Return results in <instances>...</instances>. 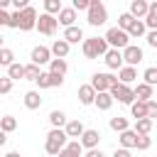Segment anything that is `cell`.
Segmentation results:
<instances>
[{
	"mask_svg": "<svg viewBox=\"0 0 157 157\" xmlns=\"http://www.w3.org/2000/svg\"><path fill=\"white\" fill-rule=\"evenodd\" d=\"M103 61H105V66H108L110 71H118V69L123 66V56H120L118 49H108V52L103 54Z\"/></svg>",
	"mask_w": 157,
	"mask_h": 157,
	"instance_id": "obj_13",
	"label": "cell"
},
{
	"mask_svg": "<svg viewBox=\"0 0 157 157\" xmlns=\"http://www.w3.org/2000/svg\"><path fill=\"white\" fill-rule=\"evenodd\" d=\"M71 10H74V12H76V10H88V0H74Z\"/></svg>",
	"mask_w": 157,
	"mask_h": 157,
	"instance_id": "obj_44",
	"label": "cell"
},
{
	"mask_svg": "<svg viewBox=\"0 0 157 157\" xmlns=\"http://www.w3.org/2000/svg\"><path fill=\"white\" fill-rule=\"evenodd\" d=\"M81 155H83V147L78 145V140H69L64 150L59 152V157H81Z\"/></svg>",
	"mask_w": 157,
	"mask_h": 157,
	"instance_id": "obj_22",
	"label": "cell"
},
{
	"mask_svg": "<svg viewBox=\"0 0 157 157\" xmlns=\"http://www.w3.org/2000/svg\"><path fill=\"white\" fill-rule=\"evenodd\" d=\"M29 64H34V66H42V64H49L52 61V54H49V47H34L32 49V54H29Z\"/></svg>",
	"mask_w": 157,
	"mask_h": 157,
	"instance_id": "obj_11",
	"label": "cell"
},
{
	"mask_svg": "<svg viewBox=\"0 0 157 157\" xmlns=\"http://www.w3.org/2000/svg\"><path fill=\"white\" fill-rule=\"evenodd\" d=\"M115 78H118V83H123V86H130V83L137 78V71H135L132 66H120Z\"/></svg>",
	"mask_w": 157,
	"mask_h": 157,
	"instance_id": "obj_19",
	"label": "cell"
},
{
	"mask_svg": "<svg viewBox=\"0 0 157 157\" xmlns=\"http://www.w3.org/2000/svg\"><path fill=\"white\" fill-rule=\"evenodd\" d=\"M69 49H71V47H69L64 39H54V44L49 47V54H52L54 59H66V56H69Z\"/></svg>",
	"mask_w": 157,
	"mask_h": 157,
	"instance_id": "obj_18",
	"label": "cell"
},
{
	"mask_svg": "<svg viewBox=\"0 0 157 157\" xmlns=\"http://www.w3.org/2000/svg\"><path fill=\"white\" fill-rule=\"evenodd\" d=\"M12 61H15V52L7 49V47H2L0 49V66H10Z\"/></svg>",
	"mask_w": 157,
	"mask_h": 157,
	"instance_id": "obj_37",
	"label": "cell"
},
{
	"mask_svg": "<svg viewBox=\"0 0 157 157\" xmlns=\"http://www.w3.org/2000/svg\"><path fill=\"white\" fill-rule=\"evenodd\" d=\"M56 17H52V15H37V25H34V29H39L42 34H47V37H52L54 32H56Z\"/></svg>",
	"mask_w": 157,
	"mask_h": 157,
	"instance_id": "obj_9",
	"label": "cell"
},
{
	"mask_svg": "<svg viewBox=\"0 0 157 157\" xmlns=\"http://www.w3.org/2000/svg\"><path fill=\"white\" fill-rule=\"evenodd\" d=\"M74 22H76V12L71 7H61L56 15V25H64V29H66V27H74Z\"/></svg>",
	"mask_w": 157,
	"mask_h": 157,
	"instance_id": "obj_15",
	"label": "cell"
},
{
	"mask_svg": "<svg viewBox=\"0 0 157 157\" xmlns=\"http://www.w3.org/2000/svg\"><path fill=\"white\" fill-rule=\"evenodd\" d=\"M120 56H123V64H125V66H132V69H135V66L142 61V56H145V54H142V49H140V47L128 44L125 49H120Z\"/></svg>",
	"mask_w": 157,
	"mask_h": 157,
	"instance_id": "obj_6",
	"label": "cell"
},
{
	"mask_svg": "<svg viewBox=\"0 0 157 157\" xmlns=\"http://www.w3.org/2000/svg\"><path fill=\"white\" fill-rule=\"evenodd\" d=\"M39 105H42L39 91H27V93H25V108H27V110H39Z\"/></svg>",
	"mask_w": 157,
	"mask_h": 157,
	"instance_id": "obj_24",
	"label": "cell"
},
{
	"mask_svg": "<svg viewBox=\"0 0 157 157\" xmlns=\"http://www.w3.org/2000/svg\"><path fill=\"white\" fill-rule=\"evenodd\" d=\"M93 105L98 108V110H110V105H113V98H110V93L105 91V93H96V98H93Z\"/></svg>",
	"mask_w": 157,
	"mask_h": 157,
	"instance_id": "obj_26",
	"label": "cell"
},
{
	"mask_svg": "<svg viewBox=\"0 0 157 157\" xmlns=\"http://www.w3.org/2000/svg\"><path fill=\"white\" fill-rule=\"evenodd\" d=\"M113 157H132V152H130V150H123V147H120V150H115V152H113Z\"/></svg>",
	"mask_w": 157,
	"mask_h": 157,
	"instance_id": "obj_46",
	"label": "cell"
},
{
	"mask_svg": "<svg viewBox=\"0 0 157 157\" xmlns=\"http://www.w3.org/2000/svg\"><path fill=\"white\" fill-rule=\"evenodd\" d=\"M7 20H10V15L5 10H0V27H7Z\"/></svg>",
	"mask_w": 157,
	"mask_h": 157,
	"instance_id": "obj_47",
	"label": "cell"
},
{
	"mask_svg": "<svg viewBox=\"0 0 157 157\" xmlns=\"http://www.w3.org/2000/svg\"><path fill=\"white\" fill-rule=\"evenodd\" d=\"M98 140H101V132L98 130H83L81 137H78V145L83 150H96L98 147Z\"/></svg>",
	"mask_w": 157,
	"mask_h": 157,
	"instance_id": "obj_10",
	"label": "cell"
},
{
	"mask_svg": "<svg viewBox=\"0 0 157 157\" xmlns=\"http://www.w3.org/2000/svg\"><path fill=\"white\" fill-rule=\"evenodd\" d=\"M2 42H5V37H2V34H0V49H2Z\"/></svg>",
	"mask_w": 157,
	"mask_h": 157,
	"instance_id": "obj_52",
	"label": "cell"
},
{
	"mask_svg": "<svg viewBox=\"0 0 157 157\" xmlns=\"http://www.w3.org/2000/svg\"><path fill=\"white\" fill-rule=\"evenodd\" d=\"M118 83V78L113 76V74H93L91 76V88L96 91V93H105V91H110V86H115Z\"/></svg>",
	"mask_w": 157,
	"mask_h": 157,
	"instance_id": "obj_5",
	"label": "cell"
},
{
	"mask_svg": "<svg viewBox=\"0 0 157 157\" xmlns=\"http://www.w3.org/2000/svg\"><path fill=\"white\" fill-rule=\"evenodd\" d=\"M110 98L113 101H118V103H125V105H130L132 101H135V96H132V88L130 86H123V83H115V86H110Z\"/></svg>",
	"mask_w": 157,
	"mask_h": 157,
	"instance_id": "obj_7",
	"label": "cell"
},
{
	"mask_svg": "<svg viewBox=\"0 0 157 157\" xmlns=\"http://www.w3.org/2000/svg\"><path fill=\"white\" fill-rule=\"evenodd\" d=\"M5 142H7V135H5V132H2V130H0V147H2V145H5Z\"/></svg>",
	"mask_w": 157,
	"mask_h": 157,
	"instance_id": "obj_49",
	"label": "cell"
},
{
	"mask_svg": "<svg viewBox=\"0 0 157 157\" xmlns=\"http://www.w3.org/2000/svg\"><path fill=\"white\" fill-rule=\"evenodd\" d=\"M130 113H132L135 120H142V118H147V105L140 103V101H132L130 103Z\"/></svg>",
	"mask_w": 157,
	"mask_h": 157,
	"instance_id": "obj_28",
	"label": "cell"
},
{
	"mask_svg": "<svg viewBox=\"0 0 157 157\" xmlns=\"http://www.w3.org/2000/svg\"><path fill=\"white\" fill-rule=\"evenodd\" d=\"M7 5H10V0H0V10H7Z\"/></svg>",
	"mask_w": 157,
	"mask_h": 157,
	"instance_id": "obj_50",
	"label": "cell"
},
{
	"mask_svg": "<svg viewBox=\"0 0 157 157\" xmlns=\"http://www.w3.org/2000/svg\"><path fill=\"white\" fill-rule=\"evenodd\" d=\"M39 66H34V64H27L25 66V74H22V78H27V81H37L39 78Z\"/></svg>",
	"mask_w": 157,
	"mask_h": 157,
	"instance_id": "obj_36",
	"label": "cell"
},
{
	"mask_svg": "<svg viewBox=\"0 0 157 157\" xmlns=\"http://www.w3.org/2000/svg\"><path fill=\"white\" fill-rule=\"evenodd\" d=\"M0 130L7 135V132H12V130H17V118L15 115H5V118H0Z\"/></svg>",
	"mask_w": 157,
	"mask_h": 157,
	"instance_id": "obj_33",
	"label": "cell"
},
{
	"mask_svg": "<svg viewBox=\"0 0 157 157\" xmlns=\"http://www.w3.org/2000/svg\"><path fill=\"white\" fill-rule=\"evenodd\" d=\"M81 52H83L86 59H98V56H103L108 52V44H105L103 37H88V39H83Z\"/></svg>",
	"mask_w": 157,
	"mask_h": 157,
	"instance_id": "obj_1",
	"label": "cell"
},
{
	"mask_svg": "<svg viewBox=\"0 0 157 157\" xmlns=\"http://www.w3.org/2000/svg\"><path fill=\"white\" fill-rule=\"evenodd\" d=\"M152 93H155V88H152V86H147V83H137V86L132 88V96H135L140 103L152 101Z\"/></svg>",
	"mask_w": 157,
	"mask_h": 157,
	"instance_id": "obj_20",
	"label": "cell"
},
{
	"mask_svg": "<svg viewBox=\"0 0 157 157\" xmlns=\"http://www.w3.org/2000/svg\"><path fill=\"white\" fill-rule=\"evenodd\" d=\"M61 7H64V5H61V0H44V15H52V17H56Z\"/></svg>",
	"mask_w": 157,
	"mask_h": 157,
	"instance_id": "obj_34",
	"label": "cell"
},
{
	"mask_svg": "<svg viewBox=\"0 0 157 157\" xmlns=\"http://www.w3.org/2000/svg\"><path fill=\"white\" fill-rule=\"evenodd\" d=\"M142 78H145V83H147V86H152V88H155V83H157V69H155V66H150V69H145V74H142Z\"/></svg>",
	"mask_w": 157,
	"mask_h": 157,
	"instance_id": "obj_39",
	"label": "cell"
},
{
	"mask_svg": "<svg viewBox=\"0 0 157 157\" xmlns=\"http://www.w3.org/2000/svg\"><path fill=\"white\" fill-rule=\"evenodd\" d=\"M61 130H64V135H66V137H76V140H78V137H81V132H83L86 128H83V123H81V120H66V125H64Z\"/></svg>",
	"mask_w": 157,
	"mask_h": 157,
	"instance_id": "obj_21",
	"label": "cell"
},
{
	"mask_svg": "<svg viewBox=\"0 0 157 157\" xmlns=\"http://www.w3.org/2000/svg\"><path fill=\"white\" fill-rule=\"evenodd\" d=\"M49 123H52V128H64L66 125V113L64 110H52L49 113Z\"/></svg>",
	"mask_w": 157,
	"mask_h": 157,
	"instance_id": "obj_32",
	"label": "cell"
},
{
	"mask_svg": "<svg viewBox=\"0 0 157 157\" xmlns=\"http://www.w3.org/2000/svg\"><path fill=\"white\" fill-rule=\"evenodd\" d=\"M147 0H132L130 2V10H128V15L132 17V20H142L145 15H147Z\"/></svg>",
	"mask_w": 157,
	"mask_h": 157,
	"instance_id": "obj_14",
	"label": "cell"
},
{
	"mask_svg": "<svg viewBox=\"0 0 157 157\" xmlns=\"http://www.w3.org/2000/svg\"><path fill=\"white\" fill-rule=\"evenodd\" d=\"M132 22H135V20H132V17H130V15H128V12H123V15H120V17H118V29H123V32H128V29H130V25H132Z\"/></svg>",
	"mask_w": 157,
	"mask_h": 157,
	"instance_id": "obj_40",
	"label": "cell"
},
{
	"mask_svg": "<svg viewBox=\"0 0 157 157\" xmlns=\"http://www.w3.org/2000/svg\"><path fill=\"white\" fill-rule=\"evenodd\" d=\"M34 83H37L39 88H56V86L64 83V78H61V76H54V74H49V71H42Z\"/></svg>",
	"mask_w": 157,
	"mask_h": 157,
	"instance_id": "obj_12",
	"label": "cell"
},
{
	"mask_svg": "<svg viewBox=\"0 0 157 157\" xmlns=\"http://www.w3.org/2000/svg\"><path fill=\"white\" fill-rule=\"evenodd\" d=\"M142 34H147V29H145V25H142V20H135L132 25H130V29H128V37L132 39V37H142Z\"/></svg>",
	"mask_w": 157,
	"mask_h": 157,
	"instance_id": "obj_35",
	"label": "cell"
},
{
	"mask_svg": "<svg viewBox=\"0 0 157 157\" xmlns=\"http://www.w3.org/2000/svg\"><path fill=\"white\" fill-rule=\"evenodd\" d=\"M152 125H155V120H150V118L135 120V130H132V132H137V135H150V132H152Z\"/></svg>",
	"mask_w": 157,
	"mask_h": 157,
	"instance_id": "obj_27",
	"label": "cell"
},
{
	"mask_svg": "<svg viewBox=\"0 0 157 157\" xmlns=\"http://www.w3.org/2000/svg\"><path fill=\"white\" fill-rule=\"evenodd\" d=\"M12 91V81L7 76H0V93H10Z\"/></svg>",
	"mask_w": 157,
	"mask_h": 157,
	"instance_id": "obj_42",
	"label": "cell"
},
{
	"mask_svg": "<svg viewBox=\"0 0 157 157\" xmlns=\"http://www.w3.org/2000/svg\"><path fill=\"white\" fill-rule=\"evenodd\" d=\"M61 39H64L69 47H71V44H78V42L83 39V29H81V27H76V25H74V27H66Z\"/></svg>",
	"mask_w": 157,
	"mask_h": 157,
	"instance_id": "obj_17",
	"label": "cell"
},
{
	"mask_svg": "<svg viewBox=\"0 0 157 157\" xmlns=\"http://www.w3.org/2000/svg\"><path fill=\"white\" fill-rule=\"evenodd\" d=\"M69 142V137L64 135V130L61 128H52L49 130V135H47V142H44V150H47V155H59L61 150H64V145Z\"/></svg>",
	"mask_w": 157,
	"mask_h": 157,
	"instance_id": "obj_2",
	"label": "cell"
},
{
	"mask_svg": "<svg viewBox=\"0 0 157 157\" xmlns=\"http://www.w3.org/2000/svg\"><path fill=\"white\" fill-rule=\"evenodd\" d=\"M147 44H150L152 49H157V29H152V32H147Z\"/></svg>",
	"mask_w": 157,
	"mask_h": 157,
	"instance_id": "obj_45",
	"label": "cell"
},
{
	"mask_svg": "<svg viewBox=\"0 0 157 157\" xmlns=\"http://www.w3.org/2000/svg\"><path fill=\"white\" fill-rule=\"evenodd\" d=\"M110 130H115V132H125V130H130V123H128V118H123V115H115V118H110Z\"/></svg>",
	"mask_w": 157,
	"mask_h": 157,
	"instance_id": "obj_29",
	"label": "cell"
},
{
	"mask_svg": "<svg viewBox=\"0 0 157 157\" xmlns=\"http://www.w3.org/2000/svg\"><path fill=\"white\" fill-rule=\"evenodd\" d=\"M135 132L132 130H125V132H120V147L123 150H135Z\"/></svg>",
	"mask_w": 157,
	"mask_h": 157,
	"instance_id": "obj_30",
	"label": "cell"
},
{
	"mask_svg": "<svg viewBox=\"0 0 157 157\" xmlns=\"http://www.w3.org/2000/svg\"><path fill=\"white\" fill-rule=\"evenodd\" d=\"M22 74H25V66H22L20 61H12V64L7 66V78H10V81H17V78H22Z\"/></svg>",
	"mask_w": 157,
	"mask_h": 157,
	"instance_id": "obj_31",
	"label": "cell"
},
{
	"mask_svg": "<svg viewBox=\"0 0 157 157\" xmlns=\"http://www.w3.org/2000/svg\"><path fill=\"white\" fill-rule=\"evenodd\" d=\"M93 98H96V91L91 88V83L78 86V101H81V105H93Z\"/></svg>",
	"mask_w": 157,
	"mask_h": 157,
	"instance_id": "obj_23",
	"label": "cell"
},
{
	"mask_svg": "<svg viewBox=\"0 0 157 157\" xmlns=\"http://www.w3.org/2000/svg\"><path fill=\"white\" fill-rule=\"evenodd\" d=\"M150 145H152V137L150 135H137L135 137V150H150Z\"/></svg>",
	"mask_w": 157,
	"mask_h": 157,
	"instance_id": "obj_38",
	"label": "cell"
},
{
	"mask_svg": "<svg viewBox=\"0 0 157 157\" xmlns=\"http://www.w3.org/2000/svg\"><path fill=\"white\" fill-rule=\"evenodd\" d=\"M86 157H105V155H103V152L96 147V150H88V152H86Z\"/></svg>",
	"mask_w": 157,
	"mask_h": 157,
	"instance_id": "obj_48",
	"label": "cell"
},
{
	"mask_svg": "<svg viewBox=\"0 0 157 157\" xmlns=\"http://www.w3.org/2000/svg\"><path fill=\"white\" fill-rule=\"evenodd\" d=\"M105 44H108V49H125L128 44H130V37H128V32H123V29H118V27H110L108 32H105Z\"/></svg>",
	"mask_w": 157,
	"mask_h": 157,
	"instance_id": "obj_4",
	"label": "cell"
},
{
	"mask_svg": "<svg viewBox=\"0 0 157 157\" xmlns=\"http://www.w3.org/2000/svg\"><path fill=\"white\" fill-rule=\"evenodd\" d=\"M66 69H69L66 59H52V61H49V74H54V76H61V78H64Z\"/></svg>",
	"mask_w": 157,
	"mask_h": 157,
	"instance_id": "obj_25",
	"label": "cell"
},
{
	"mask_svg": "<svg viewBox=\"0 0 157 157\" xmlns=\"http://www.w3.org/2000/svg\"><path fill=\"white\" fill-rule=\"evenodd\" d=\"M142 25H145V29H157V2H150L147 5V15L142 17Z\"/></svg>",
	"mask_w": 157,
	"mask_h": 157,
	"instance_id": "obj_16",
	"label": "cell"
},
{
	"mask_svg": "<svg viewBox=\"0 0 157 157\" xmlns=\"http://www.w3.org/2000/svg\"><path fill=\"white\" fill-rule=\"evenodd\" d=\"M88 25L91 27H101V25H105V20H108V12H105V5L101 2V0H88Z\"/></svg>",
	"mask_w": 157,
	"mask_h": 157,
	"instance_id": "obj_3",
	"label": "cell"
},
{
	"mask_svg": "<svg viewBox=\"0 0 157 157\" xmlns=\"http://www.w3.org/2000/svg\"><path fill=\"white\" fill-rule=\"evenodd\" d=\"M5 157H20V152H7Z\"/></svg>",
	"mask_w": 157,
	"mask_h": 157,
	"instance_id": "obj_51",
	"label": "cell"
},
{
	"mask_svg": "<svg viewBox=\"0 0 157 157\" xmlns=\"http://www.w3.org/2000/svg\"><path fill=\"white\" fill-rule=\"evenodd\" d=\"M34 25H37V10L32 5H27L25 10H20V27L17 29L29 32V29H34Z\"/></svg>",
	"mask_w": 157,
	"mask_h": 157,
	"instance_id": "obj_8",
	"label": "cell"
},
{
	"mask_svg": "<svg viewBox=\"0 0 157 157\" xmlns=\"http://www.w3.org/2000/svg\"><path fill=\"white\" fill-rule=\"evenodd\" d=\"M7 27H12V29H17V27H20V12H17V10L10 15V20H7Z\"/></svg>",
	"mask_w": 157,
	"mask_h": 157,
	"instance_id": "obj_43",
	"label": "cell"
},
{
	"mask_svg": "<svg viewBox=\"0 0 157 157\" xmlns=\"http://www.w3.org/2000/svg\"><path fill=\"white\" fill-rule=\"evenodd\" d=\"M145 105H147V118L155 120V118H157V101H147Z\"/></svg>",
	"mask_w": 157,
	"mask_h": 157,
	"instance_id": "obj_41",
	"label": "cell"
}]
</instances>
